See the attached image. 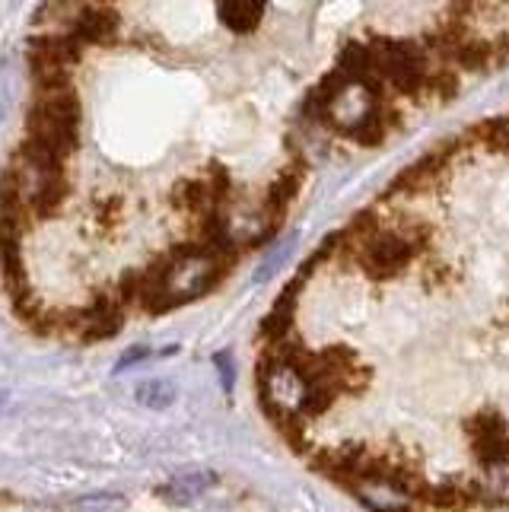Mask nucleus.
Instances as JSON below:
<instances>
[{
	"label": "nucleus",
	"instance_id": "obj_17",
	"mask_svg": "<svg viewBox=\"0 0 509 512\" xmlns=\"http://www.w3.org/2000/svg\"><path fill=\"white\" fill-rule=\"evenodd\" d=\"M140 357H150V350H147V347H131V350L125 353V357H121V363H118L115 369H118V373H125L128 366H137V363H140Z\"/></svg>",
	"mask_w": 509,
	"mask_h": 512
},
{
	"label": "nucleus",
	"instance_id": "obj_11",
	"mask_svg": "<svg viewBox=\"0 0 509 512\" xmlns=\"http://www.w3.org/2000/svg\"><path fill=\"white\" fill-rule=\"evenodd\" d=\"M172 201L179 204L182 210H188V214H207L210 207H217L214 198H210V185L207 179H185L179 188H175Z\"/></svg>",
	"mask_w": 509,
	"mask_h": 512
},
{
	"label": "nucleus",
	"instance_id": "obj_15",
	"mask_svg": "<svg viewBox=\"0 0 509 512\" xmlns=\"http://www.w3.org/2000/svg\"><path fill=\"white\" fill-rule=\"evenodd\" d=\"M214 366L220 369V382H223V388L230 392L233 388V379H236V373H233V357L226 350H220L217 357H214Z\"/></svg>",
	"mask_w": 509,
	"mask_h": 512
},
{
	"label": "nucleus",
	"instance_id": "obj_9",
	"mask_svg": "<svg viewBox=\"0 0 509 512\" xmlns=\"http://www.w3.org/2000/svg\"><path fill=\"white\" fill-rule=\"evenodd\" d=\"M214 484H217L214 471H185V474H179V478L166 481L160 490H156V497L166 500L169 506H188L198 497H204Z\"/></svg>",
	"mask_w": 509,
	"mask_h": 512
},
{
	"label": "nucleus",
	"instance_id": "obj_8",
	"mask_svg": "<svg viewBox=\"0 0 509 512\" xmlns=\"http://www.w3.org/2000/svg\"><path fill=\"white\" fill-rule=\"evenodd\" d=\"M449 160V147H440V150H430L427 156H420V160L414 166H408L405 172H398L395 175V182H392V191H408V194H417V191H427L433 188L436 182V175L443 172Z\"/></svg>",
	"mask_w": 509,
	"mask_h": 512
},
{
	"label": "nucleus",
	"instance_id": "obj_20",
	"mask_svg": "<svg viewBox=\"0 0 509 512\" xmlns=\"http://www.w3.org/2000/svg\"><path fill=\"white\" fill-rule=\"evenodd\" d=\"M0 404H4V392H0Z\"/></svg>",
	"mask_w": 509,
	"mask_h": 512
},
{
	"label": "nucleus",
	"instance_id": "obj_3",
	"mask_svg": "<svg viewBox=\"0 0 509 512\" xmlns=\"http://www.w3.org/2000/svg\"><path fill=\"white\" fill-rule=\"evenodd\" d=\"M335 388L328 382L315 379L303 360L277 357L265 366L261 376V398L265 408L280 417H312L322 414L335 401Z\"/></svg>",
	"mask_w": 509,
	"mask_h": 512
},
{
	"label": "nucleus",
	"instance_id": "obj_2",
	"mask_svg": "<svg viewBox=\"0 0 509 512\" xmlns=\"http://www.w3.org/2000/svg\"><path fill=\"white\" fill-rule=\"evenodd\" d=\"M86 121L77 86H55V90H32V105L26 112V144L70 160L80 150V128Z\"/></svg>",
	"mask_w": 509,
	"mask_h": 512
},
{
	"label": "nucleus",
	"instance_id": "obj_10",
	"mask_svg": "<svg viewBox=\"0 0 509 512\" xmlns=\"http://www.w3.org/2000/svg\"><path fill=\"white\" fill-rule=\"evenodd\" d=\"M265 10H268L265 0H220V4H217L220 23L233 35L255 32V26L265 20Z\"/></svg>",
	"mask_w": 509,
	"mask_h": 512
},
{
	"label": "nucleus",
	"instance_id": "obj_1",
	"mask_svg": "<svg viewBox=\"0 0 509 512\" xmlns=\"http://www.w3.org/2000/svg\"><path fill=\"white\" fill-rule=\"evenodd\" d=\"M230 264L233 258H226L204 239L185 242L169 258L156 264L153 271L144 274V290H140L137 303H144L150 312L185 306L191 299L204 296L207 290H214Z\"/></svg>",
	"mask_w": 509,
	"mask_h": 512
},
{
	"label": "nucleus",
	"instance_id": "obj_18",
	"mask_svg": "<svg viewBox=\"0 0 509 512\" xmlns=\"http://www.w3.org/2000/svg\"><path fill=\"white\" fill-rule=\"evenodd\" d=\"M500 51H503V55H509V35H506V39H503V45H500Z\"/></svg>",
	"mask_w": 509,
	"mask_h": 512
},
{
	"label": "nucleus",
	"instance_id": "obj_13",
	"mask_svg": "<svg viewBox=\"0 0 509 512\" xmlns=\"http://www.w3.org/2000/svg\"><path fill=\"white\" fill-rule=\"evenodd\" d=\"M471 137L484 140V144L494 153L509 156V118H487V121H481V125L471 128Z\"/></svg>",
	"mask_w": 509,
	"mask_h": 512
},
{
	"label": "nucleus",
	"instance_id": "obj_19",
	"mask_svg": "<svg viewBox=\"0 0 509 512\" xmlns=\"http://www.w3.org/2000/svg\"><path fill=\"white\" fill-rule=\"evenodd\" d=\"M99 4H118V0H99Z\"/></svg>",
	"mask_w": 509,
	"mask_h": 512
},
{
	"label": "nucleus",
	"instance_id": "obj_5",
	"mask_svg": "<svg viewBox=\"0 0 509 512\" xmlns=\"http://www.w3.org/2000/svg\"><path fill=\"white\" fill-rule=\"evenodd\" d=\"M86 48H118V45H144L140 35L125 32V20L115 4H99V0H83L74 16L61 26Z\"/></svg>",
	"mask_w": 509,
	"mask_h": 512
},
{
	"label": "nucleus",
	"instance_id": "obj_7",
	"mask_svg": "<svg viewBox=\"0 0 509 512\" xmlns=\"http://www.w3.org/2000/svg\"><path fill=\"white\" fill-rule=\"evenodd\" d=\"M303 182H306V163H303V156L300 153H290V160L280 166V172L265 185V194H261V207H265L271 217L284 220L290 204L300 198Z\"/></svg>",
	"mask_w": 509,
	"mask_h": 512
},
{
	"label": "nucleus",
	"instance_id": "obj_16",
	"mask_svg": "<svg viewBox=\"0 0 509 512\" xmlns=\"http://www.w3.org/2000/svg\"><path fill=\"white\" fill-rule=\"evenodd\" d=\"M478 0H452V10H449V16L452 20H459V23H465L471 13H478Z\"/></svg>",
	"mask_w": 509,
	"mask_h": 512
},
{
	"label": "nucleus",
	"instance_id": "obj_14",
	"mask_svg": "<svg viewBox=\"0 0 509 512\" xmlns=\"http://www.w3.org/2000/svg\"><path fill=\"white\" fill-rule=\"evenodd\" d=\"M128 497L121 493H93V497H83L74 503V512H125Z\"/></svg>",
	"mask_w": 509,
	"mask_h": 512
},
{
	"label": "nucleus",
	"instance_id": "obj_6",
	"mask_svg": "<svg viewBox=\"0 0 509 512\" xmlns=\"http://www.w3.org/2000/svg\"><path fill=\"white\" fill-rule=\"evenodd\" d=\"M350 487H354V497L373 512H411L414 506L408 484L385 471H357Z\"/></svg>",
	"mask_w": 509,
	"mask_h": 512
},
{
	"label": "nucleus",
	"instance_id": "obj_4",
	"mask_svg": "<svg viewBox=\"0 0 509 512\" xmlns=\"http://www.w3.org/2000/svg\"><path fill=\"white\" fill-rule=\"evenodd\" d=\"M86 45L64 29H35L26 39V64L32 90H55L74 83V70L83 64Z\"/></svg>",
	"mask_w": 509,
	"mask_h": 512
},
{
	"label": "nucleus",
	"instance_id": "obj_12",
	"mask_svg": "<svg viewBox=\"0 0 509 512\" xmlns=\"http://www.w3.org/2000/svg\"><path fill=\"white\" fill-rule=\"evenodd\" d=\"M134 398L140 408H147V411H166L175 404V385L169 379H144V382H137Z\"/></svg>",
	"mask_w": 509,
	"mask_h": 512
}]
</instances>
